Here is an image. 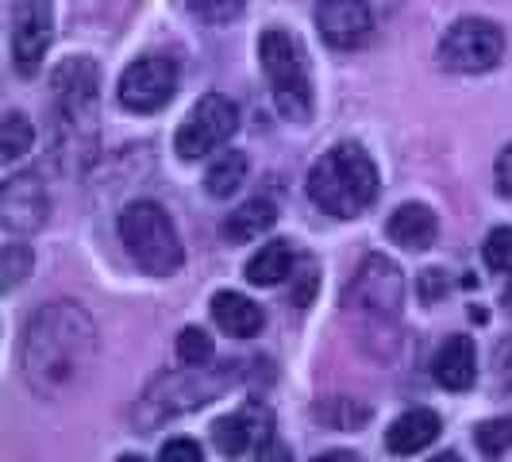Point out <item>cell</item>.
Here are the masks:
<instances>
[{
  "label": "cell",
  "mask_w": 512,
  "mask_h": 462,
  "mask_svg": "<svg viewBox=\"0 0 512 462\" xmlns=\"http://www.w3.org/2000/svg\"><path fill=\"white\" fill-rule=\"evenodd\" d=\"M97 351L93 320L70 301H51L35 312L24 335L27 382L39 393H62L74 385Z\"/></svg>",
  "instance_id": "1"
},
{
  "label": "cell",
  "mask_w": 512,
  "mask_h": 462,
  "mask_svg": "<svg viewBox=\"0 0 512 462\" xmlns=\"http://www.w3.org/2000/svg\"><path fill=\"white\" fill-rule=\"evenodd\" d=\"M308 197L335 220H355L378 201V166L359 143H335L308 170Z\"/></svg>",
  "instance_id": "2"
},
{
  "label": "cell",
  "mask_w": 512,
  "mask_h": 462,
  "mask_svg": "<svg viewBox=\"0 0 512 462\" xmlns=\"http://www.w3.org/2000/svg\"><path fill=\"white\" fill-rule=\"evenodd\" d=\"M120 239L128 247L131 262L151 278H170L185 262V247H181L178 231H174V220L154 201H135V205L124 208Z\"/></svg>",
  "instance_id": "3"
},
{
  "label": "cell",
  "mask_w": 512,
  "mask_h": 462,
  "mask_svg": "<svg viewBox=\"0 0 512 462\" xmlns=\"http://www.w3.org/2000/svg\"><path fill=\"white\" fill-rule=\"evenodd\" d=\"M258 62L262 74L270 81L274 108L282 112L289 124H308L312 116V81L301 62V51L285 27H266L258 39Z\"/></svg>",
  "instance_id": "4"
},
{
  "label": "cell",
  "mask_w": 512,
  "mask_h": 462,
  "mask_svg": "<svg viewBox=\"0 0 512 462\" xmlns=\"http://www.w3.org/2000/svg\"><path fill=\"white\" fill-rule=\"evenodd\" d=\"M505 54V31L489 20L466 16L439 39V62L451 74H486Z\"/></svg>",
  "instance_id": "5"
},
{
  "label": "cell",
  "mask_w": 512,
  "mask_h": 462,
  "mask_svg": "<svg viewBox=\"0 0 512 462\" xmlns=\"http://www.w3.org/2000/svg\"><path fill=\"white\" fill-rule=\"evenodd\" d=\"M97 89H101V70L89 58H66L51 74L58 124H66L77 135H89V128L97 124Z\"/></svg>",
  "instance_id": "6"
},
{
  "label": "cell",
  "mask_w": 512,
  "mask_h": 462,
  "mask_svg": "<svg viewBox=\"0 0 512 462\" xmlns=\"http://www.w3.org/2000/svg\"><path fill=\"white\" fill-rule=\"evenodd\" d=\"M235 131H239V108L220 93H208L185 116V124L174 135V151L181 162H197L205 154L220 151Z\"/></svg>",
  "instance_id": "7"
},
{
  "label": "cell",
  "mask_w": 512,
  "mask_h": 462,
  "mask_svg": "<svg viewBox=\"0 0 512 462\" xmlns=\"http://www.w3.org/2000/svg\"><path fill=\"white\" fill-rule=\"evenodd\" d=\"M212 443L228 459H274L282 455L274 439V420L262 405H243L212 424Z\"/></svg>",
  "instance_id": "8"
},
{
  "label": "cell",
  "mask_w": 512,
  "mask_h": 462,
  "mask_svg": "<svg viewBox=\"0 0 512 462\" xmlns=\"http://www.w3.org/2000/svg\"><path fill=\"white\" fill-rule=\"evenodd\" d=\"M178 93V70L170 58L162 54H143L135 58L128 70L120 74V85H116V97L128 112H139V116H151V112H162L166 104L174 101Z\"/></svg>",
  "instance_id": "9"
},
{
  "label": "cell",
  "mask_w": 512,
  "mask_h": 462,
  "mask_svg": "<svg viewBox=\"0 0 512 462\" xmlns=\"http://www.w3.org/2000/svg\"><path fill=\"white\" fill-rule=\"evenodd\" d=\"M224 389H228V378H208V374H201V366H185L178 378H162L143 397L139 424L147 428V424H158L181 409H201L212 393H224Z\"/></svg>",
  "instance_id": "10"
},
{
  "label": "cell",
  "mask_w": 512,
  "mask_h": 462,
  "mask_svg": "<svg viewBox=\"0 0 512 462\" xmlns=\"http://www.w3.org/2000/svg\"><path fill=\"white\" fill-rule=\"evenodd\" d=\"M51 0H16L12 8V66L20 77H35L51 47Z\"/></svg>",
  "instance_id": "11"
},
{
  "label": "cell",
  "mask_w": 512,
  "mask_h": 462,
  "mask_svg": "<svg viewBox=\"0 0 512 462\" xmlns=\"http://www.w3.org/2000/svg\"><path fill=\"white\" fill-rule=\"evenodd\" d=\"M316 31L332 51H359L374 35L370 0H316Z\"/></svg>",
  "instance_id": "12"
},
{
  "label": "cell",
  "mask_w": 512,
  "mask_h": 462,
  "mask_svg": "<svg viewBox=\"0 0 512 462\" xmlns=\"http://www.w3.org/2000/svg\"><path fill=\"white\" fill-rule=\"evenodd\" d=\"M401 270L382 255H370L355 274L351 285V308L374 312V316H393L401 308Z\"/></svg>",
  "instance_id": "13"
},
{
  "label": "cell",
  "mask_w": 512,
  "mask_h": 462,
  "mask_svg": "<svg viewBox=\"0 0 512 462\" xmlns=\"http://www.w3.org/2000/svg\"><path fill=\"white\" fill-rule=\"evenodd\" d=\"M0 216H4V228L12 235L43 228V220H47V189H43V181L35 174H16V178L4 181Z\"/></svg>",
  "instance_id": "14"
},
{
  "label": "cell",
  "mask_w": 512,
  "mask_h": 462,
  "mask_svg": "<svg viewBox=\"0 0 512 462\" xmlns=\"http://www.w3.org/2000/svg\"><path fill=\"white\" fill-rule=\"evenodd\" d=\"M432 374H436V382L443 385V389H451V393L470 389L474 378H478V351H474V343H470L466 335L443 339V347L436 351V362H432Z\"/></svg>",
  "instance_id": "15"
},
{
  "label": "cell",
  "mask_w": 512,
  "mask_h": 462,
  "mask_svg": "<svg viewBox=\"0 0 512 462\" xmlns=\"http://www.w3.org/2000/svg\"><path fill=\"white\" fill-rule=\"evenodd\" d=\"M439 428H443V420L432 409H412L389 424L385 447H389V455H420L439 439Z\"/></svg>",
  "instance_id": "16"
},
{
  "label": "cell",
  "mask_w": 512,
  "mask_h": 462,
  "mask_svg": "<svg viewBox=\"0 0 512 462\" xmlns=\"http://www.w3.org/2000/svg\"><path fill=\"white\" fill-rule=\"evenodd\" d=\"M385 235L405 251H424L439 235V220L428 205H401L385 220Z\"/></svg>",
  "instance_id": "17"
},
{
  "label": "cell",
  "mask_w": 512,
  "mask_h": 462,
  "mask_svg": "<svg viewBox=\"0 0 512 462\" xmlns=\"http://www.w3.org/2000/svg\"><path fill=\"white\" fill-rule=\"evenodd\" d=\"M212 320H216V328L228 332L231 339H251V335H258L262 324H266L262 308H258L251 297L235 293V289H224V293L212 297Z\"/></svg>",
  "instance_id": "18"
},
{
  "label": "cell",
  "mask_w": 512,
  "mask_h": 462,
  "mask_svg": "<svg viewBox=\"0 0 512 462\" xmlns=\"http://www.w3.org/2000/svg\"><path fill=\"white\" fill-rule=\"evenodd\" d=\"M293 243L289 239H274L247 262V282L251 285H278L293 274Z\"/></svg>",
  "instance_id": "19"
},
{
  "label": "cell",
  "mask_w": 512,
  "mask_h": 462,
  "mask_svg": "<svg viewBox=\"0 0 512 462\" xmlns=\"http://www.w3.org/2000/svg\"><path fill=\"white\" fill-rule=\"evenodd\" d=\"M247 170H251V162H247L243 151L216 154V162L208 166V174H205V193L216 197V201H224V197H231V193L247 181Z\"/></svg>",
  "instance_id": "20"
},
{
  "label": "cell",
  "mask_w": 512,
  "mask_h": 462,
  "mask_svg": "<svg viewBox=\"0 0 512 462\" xmlns=\"http://www.w3.org/2000/svg\"><path fill=\"white\" fill-rule=\"evenodd\" d=\"M274 220H278V208L270 201H247L224 220V235L235 239V243H247V239H258L262 231L274 228Z\"/></svg>",
  "instance_id": "21"
},
{
  "label": "cell",
  "mask_w": 512,
  "mask_h": 462,
  "mask_svg": "<svg viewBox=\"0 0 512 462\" xmlns=\"http://www.w3.org/2000/svg\"><path fill=\"white\" fill-rule=\"evenodd\" d=\"M31 139H35V131H31L24 112H8L4 124H0V158H4V166L24 158L31 151Z\"/></svg>",
  "instance_id": "22"
},
{
  "label": "cell",
  "mask_w": 512,
  "mask_h": 462,
  "mask_svg": "<svg viewBox=\"0 0 512 462\" xmlns=\"http://www.w3.org/2000/svg\"><path fill=\"white\" fill-rule=\"evenodd\" d=\"M474 443L486 459H501L512 451V416H501V420H486L474 428Z\"/></svg>",
  "instance_id": "23"
},
{
  "label": "cell",
  "mask_w": 512,
  "mask_h": 462,
  "mask_svg": "<svg viewBox=\"0 0 512 462\" xmlns=\"http://www.w3.org/2000/svg\"><path fill=\"white\" fill-rule=\"evenodd\" d=\"M320 420L332 424V428H362L370 420V409L362 401H351V397H339V401H324L320 405Z\"/></svg>",
  "instance_id": "24"
},
{
  "label": "cell",
  "mask_w": 512,
  "mask_h": 462,
  "mask_svg": "<svg viewBox=\"0 0 512 462\" xmlns=\"http://www.w3.org/2000/svg\"><path fill=\"white\" fill-rule=\"evenodd\" d=\"M243 8H247V0H189V12L208 27L231 24Z\"/></svg>",
  "instance_id": "25"
},
{
  "label": "cell",
  "mask_w": 512,
  "mask_h": 462,
  "mask_svg": "<svg viewBox=\"0 0 512 462\" xmlns=\"http://www.w3.org/2000/svg\"><path fill=\"white\" fill-rule=\"evenodd\" d=\"M486 266L493 274H512V228H493L486 235Z\"/></svg>",
  "instance_id": "26"
},
{
  "label": "cell",
  "mask_w": 512,
  "mask_h": 462,
  "mask_svg": "<svg viewBox=\"0 0 512 462\" xmlns=\"http://www.w3.org/2000/svg\"><path fill=\"white\" fill-rule=\"evenodd\" d=\"M178 359L185 366H208V359H212V339L201 328H185L178 335Z\"/></svg>",
  "instance_id": "27"
},
{
  "label": "cell",
  "mask_w": 512,
  "mask_h": 462,
  "mask_svg": "<svg viewBox=\"0 0 512 462\" xmlns=\"http://www.w3.org/2000/svg\"><path fill=\"white\" fill-rule=\"evenodd\" d=\"M31 266H35L31 251L20 247V243H8L4 247V293H12L16 285L24 282L27 274H31Z\"/></svg>",
  "instance_id": "28"
},
{
  "label": "cell",
  "mask_w": 512,
  "mask_h": 462,
  "mask_svg": "<svg viewBox=\"0 0 512 462\" xmlns=\"http://www.w3.org/2000/svg\"><path fill=\"white\" fill-rule=\"evenodd\" d=\"M162 459H189V462H201L205 459V451H201V443L197 439H170V443H162V451H158Z\"/></svg>",
  "instance_id": "29"
},
{
  "label": "cell",
  "mask_w": 512,
  "mask_h": 462,
  "mask_svg": "<svg viewBox=\"0 0 512 462\" xmlns=\"http://www.w3.org/2000/svg\"><path fill=\"white\" fill-rule=\"evenodd\" d=\"M493 370H497V382H501V389H509V393H512V335H505V339L497 343Z\"/></svg>",
  "instance_id": "30"
},
{
  "label": "cell",
  "mask_w": 512,
  "mask_h": 462,
  "mask_svg": "<svg viewBox=\"0 0 512 462\" xmlns=\"http://www.w3.org/2000/svg\"><path fill=\"white\" fill-rule=\"evenodd\" d=\"M447 293V274L443 270H424L420 274V301L428 305V301H439Z\"/></svg>",
  "instance_id": "31"
},
{
  "label": "cell",
  "mask_w": 512,
  "mask_h": 462,
  "mask_svg": "<svg viewBox=\"0 0 512 462\" xmlns=\"http://www.w3.org/2000/svg\"><path fill=\"white\" fill-rule=\"evenodd\" d=\"M497 193L512 201V143L497 154Z\"/></svg>",
  "instance_id": "32"
},
{
  "label": "cell",
  "mask_w": 512,
  "mask_h": 462,
  "mask_svg": "<svg viewBox=\"0 0 512 462\" xmlns=\"http://www.w3.org/2000/svg\"><path fill=\"white\" fill-rule=\"evenodd\" d=\"M505 308L512 312V282H509V289H505Z\"/></svg>",
  "instance_id": "33"
}]
</instances>
